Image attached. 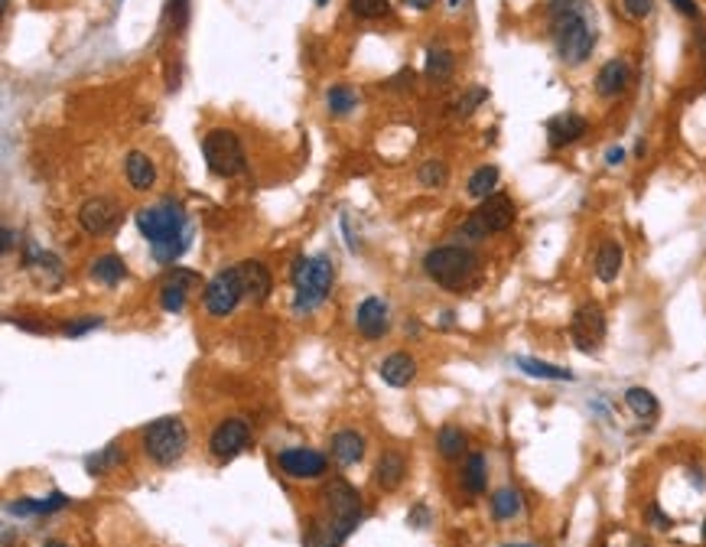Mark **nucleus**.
<instances>
[{
	"label": "nucleus",
	"instance_id": "obj_1",
	"mask_svg": "<svg viewBox=\"0 0 706 547\" xmlns=\"http://www.w3.org/2000/svg\"><path fill=\"white\" fill-rule=\"evenodd\" d=\"M137 232L153 244V258L160 264H173L189 244V215L180 203L147 205L134 215Z\"/></svg>",
	"mask_w": 706,
	"mask_h": 547
},
{
	"label": "nucleus",
	"instance_id": "obj_2",
	"mask_svg": "<svg viewBox=\"0 0 706 547\" xmlns=\"http://www.w3.org/2000/svg\"><path fill=\"white\" fill-rule=\"evenodd\" d=\"M479 271H482V261L465 244H440L424 254V274L449 294L472 287L479 281Z\"/></svg>",
	"mask_w": 706,
	"mask_h": 547
},
{
	"label": "nucleus",
	"instance_id": "obj_3",
	"mask_svg": "<svg viewBox=\"0 0 706 547\" xmlns=\"http://www.w3.org/2000/svg\"><path fill=\"white\" fill-rule=\"evenodd\" d=\"M293 310L296 313H313L316 306L323 304L335 281V267L329 261V254H313V258H296L293 261Z\"/></svg>",
	"mask_w": 706,
	"mask_h": 547
},
{
	"label": "nucleus",
	"instance_id": "obj_4",
	"mask_svg": "<svg viewBox=\"0 0 706 547\" xmlns=\"http://www.w3.org/2000/svg\"><path fill=\"white\" fill-rule=\"evenodd\" d=\"M189 446V430L182 417H157L143 427V453L153 466H173Z\"/></svg>",
	"mask_w": 706,
	"mask_h": 547
},
{
	"label": "nucleus",
	"instance_id": "obj_5",
	"mask_svg": "<svg viewBox=\"0 0 706 547\" xmlns=\"http://www.w3.org/2000/svg\"><path fill=\"white\" fill-rule=\"evenodd\" d=\"M550 30H554L556 56L566 65H583L595 50V33L586 23L583 13H564V17H550Z\"/></svg>",
	"mask_w": 706,
	"mask_h": 547
},
{
	"label": "nucleus",
	"instance_id": "obj_6",
	"mask_svg": "<svg viewBox=\"0 0 706 547\" xmlns=\"http://www.w3.org/2000/svg\"><path fill=\"white\" fill-rule=\"evenodd\" d=\"M515 222H518L515 199H511L508 193H498V189H495V193L488 196V199H482L479 209L465 219L463 235L465 238H472V242H482V238H488V235L508 232Z\"/></svg>",
	"mask_w": 706,
	"mask_h": 547
},
{
	"label": "nucleus",
	"instance_id": "obj_7",
	"mask_svg": "<svg viewBox=\"0 0 706 547\" xmlns=\"http://www.w3.org/2000/svg\"><path fill=\"white\" fill-rule=\"evenodd\" d=\"M202 157L209 163V170L222 180H232V176H242L248 160H244V147L242 137L228 127H215L202 137Z\"/></svg>",
	"mask_w": 706,
	"mask_h": 547
},
{
	"label": "nucleus",
	"instance_id": "obj_8",
	"mask_svg": "<svg viewBox=\"0 0 706 547\" xmlns=\"http://www.w3.org/2000/svg\"><path fill=\"white\" fill-rule=\"evenodd\" d=\"M323 508L326 518L333 521V528L342 537H349L362 521V496L358 489L349 486L345 479H329L323 489Z\"/></svg>",
	"mask_w": 706,
	"mask_h": 547
},
{
	"label": "nucleus",
	"instance_id": "obj_9",
	"mask_svg": "<svg viewBox=\"0 0 706 547\" xmlns=\"http://www.w3.org/2000/svg\"><path fill=\"white\" fill-rule=\"evenodd\" d=\"M244 300V284H242V271L238 267H225L219 271L205 284L202 290V306H205V313L215 316V320H222V316L234 313V306Z\"/></svg>",
	"mask_w": 706,
	"mask_h": 547
},
{
	"label": "nucleus",
	"instance_id": "obj_10",
	"mask_svg": "<svg viewBox=\"0 0 706 547\" xmlns=\"http://www.w3.org/2000/svg\"><path fill=\"white\" fill-rule=\"evenodd\" d=\"M605 326H609V320H605L602 306L579 304L573 320H570V339L579 352H595L605 343Z\"/></svg>",
	"mask_w": 706,
	"mask_h": 547
},
{
	"label": "nucleus",
	"instance_id": "obj_11",
	"mask_svg": "<svg viewBox=\"0 0 706 547\" xmlns=\"http://www.w3.org/2000/svg\"><path fill=\"white\" fill-rule=\"evenodd\" d=\"M248 443H251V427L244 424L242 417H225V420L215 424L212 436H209V453H212L219 463H228V459H234Z\"/></svg>",
	"mask_w": 706,
	"mask_h": 547
},
{
	"label": "nucleus",
	"instance_id": "obj_12",
	"mask_svg": "<svg viewBox=\"0 0 706 547\" xmlns=\"http://www.w3.org/2000/svg\"><path fill=\"white\" fill-rule=\"evenodd\" d=\"M124 212L121 205L108 199V196H91L88 203H81L79 209V225L81 232L95 235V238H104V235H111L118 225H121Z\"/></svg>",
	"mask_w": 706,
	"mask_h": 547
},
{
	"label": "nucleus",
	"instance_id": "obj_13",
	"mask_svg": "<svg viewBox=\"0 0 706 547\" xmlns=\"http://www.w3.org/2000/svg\"><path fill=\"white\" fill-rule=\"evenodd\" d=\"M277 466L290 479H319L329 469V459L310 446H290V450L277 453Z\"/></svg>",
	"mask_w": 706,
	"mask_h": 547
},
{
	"label": "nucleus",
	"instance_id": "obj_14",
	"mask_svg": "<svg viewBox=\"0 0 706 547\" xmlns=\"http://www.w3.org/2000/svg\"><path fill=\"white\" fill-rule=\"evenodd\" d=\"M199 277L196 271H186V267H173L170 277H166V284L160 290V306L166 313H182L186 310V300H189V290Z\"/></svg>",
	"mask_w": 706,
	"mask_h": 547
},
{
	"label": "nucleus",
	"instance_id": "obj_15",
	"mask_svg": "<svg viewBox=\"0 0 706 547\" xmlns=\"http://www.w3.org/2000/svg\"><path fill=\"white\" fill-rule=\"evenodd\" d=\"M355 326L365 339H381L391 329V320H388V304L381 297H368L358 304V313H355Z\"/></svg>",
	"mask_w": 706,
	"mask_h": 547
},
{
	"label": "nucleus",
	"instance_id": "obj_16",
	"mask_svg": "<svg viewBox=\"0 0 706 547\" xmlns=\"http://www.w3.org/2000/svg\"><path fill=\"white\" fill-rule=\"evenodd\" d=\"M407 476V456L401 450H384L374 463V486L381 492H394Z\"/></svg>",
	"mask_w": 706,
	"mask_h": 547
},
{
	"label": "nucleus",
	"instance_id": "obj_17",
	"mask_svg": "<svg viewBox=\"0 0 706 547\" xmlns=\"http://www.w3.org/2000/svg\"><path fill=\"white\" fill-rule=\"evenodd\" d=\"M238 271H242L244 297H248L251 304H264V300L271 297V287H273L271 267H267V264H261V261H244Z\"/></svg>",
	"mask_w": 706,
	"mask_h": 547
},
{
	"label": "nucleus",
	"instance_id": "obj_18",
	"mask_svg": "<svg viewBox=\"0 0 706 547\" xmlns=\"http://www.w3.org/2000/svg\"><path fill=\"white\" fill-rule=\"evenodd\" d=\"M628 79H632V69H628L625 59H609L595 75V91L602 98H618L622 91L628 89Z\"/></svg>",
	"mask_w": 706,
	"mask_h": 547
},
{
	"label": "nucleus",
	"instance_id": "obj_19",
	"mask_svg": "<svg viewBox=\"0 0 706 547\" xmlns=\"http://www.w3.org/2000/svg\"><path fill=\"white\" fill-rule=\"evenodd\" d=\"M586 134V121L579 118V114L566 112V114H556V118H550V124H547V141H550V147L554 150H560V147H566V143L579 141Z\"/></svg>",
	"mask_w": 706,
	"mask_h": 547
},
{
	"label": "nucleus",
	"instance_id": "obj_20",
	"mask_svg": "<svg viewBox=\"0 0 706 547\" xmlns=\"http://www.w3.org/2000/svg\"><path fill=\"white\" fill-rule=\"evenodd\" d=\"M381 378H384V385H391V388H407L411 381L417 378V362H414V355H407V352H391L388 358L381 362Z\"/></svg>",
	"mask_w": 706,
	"mask_h": 547
},
{
	"label": "nucleus",
	"instance_id": "obj_21",
	"mask_svg": "<svg viewBox=\"0 0 706 547\" xmlns=\"http://www.w3.org/2000/svg\"><path fill=\"white\" fill-rule=\"evenodd\" d=\"M622 264H625V248L622 242H602L599 244V251H595V277L602 281V284H612L618 274H622Z\"/></svg>",
	"mask_w": 706,
	"mask_h": 547
},
{
	"label": "nucleus",
	"instance_id": "obj_22",
	"mask_svg": "<svg viewBox=\"0 0 706 547\" xmlns=\"http://www.w3.org/2000/svg\"><path fill=\"white\" fill-rule=\"evenodd\" d=\"M124 176H127V182H131L137 193H147V189H153V182H157V163L147 153L134 150L124 160Z\"/></svg>",
	"mask_w": 706,
	"mask_h": 547
},
{
	"label": "nucleus",
	"instance_id": "obj_23",
	"mask_svg": "<svg viewBox=\"0 0 706 547\" xmlns=\"http://www.w3.org/2000/svg\"><path fill=\"white\" fill-rule=\"evenodd\" d=\"M365 456V436L358 430H339L333 436V459L339 466H355Z\"/></svg>",
	"mask_w": 706,
	"mask_h": 547
},
{
	"label": "nucleus",
	"instance_id": "obj_24",
	"mask_svg": "<svg viewBox=\"0 0 706 547\" xmlns=\"http://www.w3.org/2000/svg\"><path fill=\"white\" fill-rule=\"evenodd\" d=\"M488 512H492L495 521H511V518H518L525 512V496L515 486L495 489L492 498H488Z\"/></svg>",
	"mask_w": 706,
	"mask_h": 547
},
{
	"label": "nucleus",
	"instance_id": "obj_25",
	"mask_svg": "<svg viewBox=\"0 0 706 547\" xmlns=\"http://www.w3.org/2000/svg\"><path fill=\"white\" fill-rule=\"evenodd\" d=\"M485 486H488V459H485V453L472 450L463 459V489L465 496H482Z\"/></svg>",
	"mask_w": 706,
	"mask_h": 547
},
{
	"label": "nucleus",
	"instance_id": "obj_26",
	"mask_svg": "<svg viewBox=\"0 0 706 547\" xmlns=\"http://www.w3.org/2000/svg\"><path fill=\"white\" fill-rule=\"evenodd\" d=\"M91 281H98V284L104 287H118L127 277V264L118 258V254H101V258H95L88 267Z\"/></svg>",
	"mask_w": 706,
	"mask_h": 547
},
{
	"label": "nucleus",
	"instance_id": "obj_27",
	"mask_svg": "<svg viewBox=\"0 0 706 547\" xmlns=\"http://www.w3.org/2000/svg\"><path fill=\"white\" fill-rule=\"evenodd\" d=\"M345 537L333 528L329 518H310L306 521V531H303V547H339Z\"/></svg>",
	"mask_w": 706,
	"mask_h": 547
},
{
	"label": "nucleus",
	"instance_id": "obj_28",
	"mask_svg": "<svg viewBox=\"0 0 706 547\" xmlns=\"http://www.w3.org/2000/svg\"><path fill=\"white\" fill-rule=\"evenodd\" d=\"M436 450H440V456L443 459H449V463H456L459 456L469 453V434H465L463 427L456 424H446L440 434H436Z\"/></svg>",
	"mask_w": 706,
	"mask_h": 547
},
{
	"label": "nucleus",
	"instance_id": "obj_29",
	"mask_svg": "<svg viewBox=\"0 0 706 547\" xmlns=\"http://www.w3.org/2000/svg\"><path fill=\"white\" fill-rule=\"evenodd\" d=\"M515 365L531 378H544V381H573V372L564 368V365H550V362H541V358H515Z\"/></svg>",
	"mask_w": 706,
	"mask_h": 547
},
{
	"label": "nucleus",
	"instance_id": "obj_30",
	"mask_svg": "<svg viewBox=\"0 0 706 547\" xmlns=\"http://www.w3.org/2000/svg\"><path fill=\"white\" fill-rule=\"evenodd\" d=\"M465 189H469V196L472 199H488V196L498 189V166H492V163H485V166H479V170L469 176V182H465Z\"/></svg>",
	"mask_w": 706,
	"mask_h": 547
},
{
	"label": "nucleus",
	"instance_id": "obj_31",
	"mask_svg": "<svg viewBox=\"0 0 706 547\" xmlns=\"http://www.w3.org/2000/svg\"><path fill=\"white\" fill-rule=\"evenodd\" d=\"M118 463H124V446L111 443V446H104L101 453H91L88 459H85V473H88V476H104V473H111Z\"/></svg>",
	"mask_w": 706,
	"mask_h": 547
},
{
	"label": "nucleus",
	"instance_id": "obj_32",
	"mask_svg": "<svg viewBox=\"0 0 706 547\" xmlns=\"http://www.w3.org/2000/svg\"><path fill=\"white\" fill-rule=\"evenodd\" d=\"M453 69H456V56L449 50L434 46V50L426 52V75L434 81H446L453 75Z\"/></svg>",
	"mask_w": 706,
	"mask_h": 547
},
{
	"label": "nucleus",
	"instance_id": "obj_33",
	"mask_svg": "<svg viewBox=\"0 0 706 547\" xmlns=\"http://www.w3.org/2000/svg\"><path fill=\"white\" fill-rule=\"evenodd\" d=\"M625 404H628V411L638 417H655L657 414V397L651 395L648 388H628Z\"/></svg>",
	"mask_w": 706,
	"mask_h": 547
},
{
	"label": "nucleus",
	"instance_id": "obj_34",
	"mask_svg": "<svg viewBox=\"0 0 706 547\" xmlns=\"http://www.w3.org/2000/svg\"><path fill=\"white\" fill-rule=\"evenodd\" d=\"M326 102H329V112L333 114H349L358 104V91L349 89V85H333L329 95H326Z\"/></svg>",
	"mask_w": 706,
	"mask_h": 547
},
{
	"label": "nucleus",
	"instance_id": "obj_35",
	"mask_svg": "<svg viewBox=\"0 0 706 547\" xmlns=\"http://www.w3.org/2000/svg\"><path fill=\"white\" fill-rule=\"evenodd\" d=\"M349 11L358 20H381L391 13V0H349Z\"/></svg>",
	"mask_w": 706,
	"mask_h": 547
},
{
	"label": "nucleus",
	"instance_id": "obj_36",
	"mask_svg": "<svg viewBox=\"0 0 706 547\" xmlns=\"http://www.w3.org/2000/svg\"><path fill=\"white\" fill-rule=\"evenodd\" d=\"M417 180H420V186H426V189H440V186L449 180V170H446L443 160H426V163H420Z\"/></svg>",
	"mask_w": 706,
	"mask_h": 547
},
{
	"label": "nucleus",
	"instance_id": "obj_37",
	"mask_svg": "<svg viewBox=\"0 0 706 547\" xmlns=\"http://www.w3.org/2000/svg\"><path fill=\"white\" fill-rule=\"evenodd\" d=\"M485 98H488V89H482V85H472V89L463 95V102H459V114H463V118H465V114H472L475 108L485 102Z\"/></svg>",
	"mask_w": 706,
	"mask_h": 547
},
{
	"label": "nucleus",
	"instance_id": "obj_38",
	"mask_svg": "<svg viewBox=\"0 0 706 547\" xmlns=\"http://www.w3.org/2000/svg\"><path fill=\"white\" fill-rule=\"evenodd\" d=\"M166 17H170L173 30H182V27H186V20H189V0H170V11H166Z\"/></svg>",
	"mask_w": 706,
	"mask_h": 547
},
{
	"label": "nucleus",
	"instance_id": "obj_39",
	"mask_svg": "<svg viewBox=\"0 0 706 547\" xmlns=\"http://www.w3.org/2000/svg\"><path fill=\"white\" fill-rule=\"evenodd\" d=\"M65 505H69V498L62 492H52L50 498H36V515H52V512H59Z\"/></svg>",
	"mask_w": 706,
	"mask_h": 547
},
{
	"label": "nucleus",
	"instance_id": "obj_40",
	"mask_svg": "<svg viewBox=\"0 0 706 547\" xmlns=\"http://www.w3.org/2000/svg\"><path fill=\"white\" fill-rule=\"evenodd\" d=\"M622 4H625V13L632 20H645L655 11V0H622Z\"/></svg>",
	"mask_w": 706,
	"mask_h": 547
},
{
	"label": "nucleus",
	"instance_id": "obj_41",
	"mask_svg": "<svg viewBox=\"0 0 706 547\" xmlns=\"http://www.w3.org/2000/svg\"><path fill=\"white\" fill-rule=\"evenodd\" d=\"M550 17H564V13H583V0H547Z\"/></svg>",
	"mask_w": 706,
	"mask_h": 547
},
{
	"label": "nucleus",
	"instance_id": "obj_42",
	"mask_svg": "<svg viewBox=\"0 0 706 547\" xmlns=\"http://www.w3.org/2000/svg\"><path fill=\"white\" fill-rule=\"evenodd\" d=\"M101 320H95V316H88V320H75V323H62V333L65 335H85L91 333V329H98Z\"/></svg>",
	"mask_w": 706,
	"mask_h": 547
},
{
	"label": "nucleus",
	"instance_id": "obj_43",
	"mask_svg": "<svg viewBox=\"0 0 706 547\" xmlns=\"http://www.w3.org/2000/svg\"><path fill=\"white\" fill-rule=\"evenodd\" d=\"M671 4H674L677 13H684L687 20H696V17H700V7H696V0H671Z\"/></svg>",
	"mask_w": 706,
	"mask_h": 547
},
{
	"label": "nucleus",
	"instance_id": "obj_44",
	"mask_svg": "<svg viewBox=\"0 0 706 547\" xmlns=\"http://www.w3.org/2000/svg\"><path fill=\"white\" fill-rule=\"evenodd\" d=\"M648 521H651V525H657V528H671V525H674V521H671V518L661 512V505L648 508Z\"/></svg>",
	"mask_w": 706,
	"mask_h": 547
},
{
	"label": "nucleus",
	"instance_id": "obj_45",
	"mask_svg": "<svg viewBox=\"0 0 706 547\" xmlns=\"http://www.w3.org/2000/svg\"><path fill=\"white\" fill-rule=\"evenodd\" d=\"M403 7H411V11H430L434 0H403Z\"/></svg>",
	"mask_w": 706,
	"mask_h": 547
},
{
	"label": "nucleus",
	"instance_id": "obj_46",
	"mask_svg": "<svg viewBox=\"0 0 706 547\" xmlns=\"http://www.w3.org/2000/svg\"><path fill=\"white\" fill-rule=\"evenodd\" d=\"M411 525H426V505H417V512H414V518H411Z\"/></svg>",
	"mask_w": 706,
	"mask_h": 547
},
{
	"label": "nucleus",
	"instance_id": "obj_47",
	"mask_svg": "<svg viewBox=\"0 0 706 547\" xmlns=\"http://www.w3.org/2000/svg\"><path fill=\"white\" fill-rule=\"evenodd\" d=\"M13 251V232L11 228H4V254H11Z\"/></svg>",
	"mask_w": 706,
	"mask_h": 547
},
{
	"label": "nucleus",
	"instance_id": "obj_48",
	"mask_svg": "<svg viewBox=\"0 0 706 547\" xmlns=\"http://www.w3.org/2000/svg\"><path fill=\"white\" fill-rule=\"evenodd\" d=\"M622 157H625V150H618V147H616V150L605 153V163H622Z\"/></svg>",
	"mask_w": 706,
	"mask_h": 547
},
{
	"label": "nucleus",
	"instance_id": "obj_49",
	"mask_svg": "<svg viewBox=\"0 0 706 547\" xmlns=\"http://www.w3.org/2000/svg\"><path fill=\"white\" fill-rule=\"evenodd\" d=\"M42 547H69V544H62V541H46Z\"/></svg>",
	"mask_w": 706,
	"mask_h": 547
},
{
	"label": "nucleus",
	"instance_id": "obj_50",
	"mask_svg": "<svg viewBox=\"0 0 706 547\" xmlns=\"http://www.w3.org/2000/svg\"><path fill=\"white\" fill-rule=\"evenodd\" d=\"M632 547H651V544H648V541H641V537H638V541H632Z\"/></svg>",
	"mask_w": 706,
	"mask_h": 547
},
{
	"label": "nucleus",
	"instance_id": "obj_51",
	"mask_svg": "<svg viewBox=\"0 0 706 547\" xmlns=\"http://www.w3.org/2000/svg\"><path fill=\"white\" fill-rule=\"evenodd\" d=\"M700 537H703V544H706V518H703V531H700Z\"/></svg>",
	"mask_w": 706,
	"mask_h": 547
},
{
	"label": "nucleus",
	"instance_id": "obj_52",
	"mask_svg": "<svg viewBox=\"0 0 706 547\" xmlns=\"http://www.w3.org/2000/svg\"><path fill=\"white\" fill-rule=\"evenodd\" d=\"M508 547H534V544H508Z\"/></svg>",
	"mask_w": 706,
	"mask_h": 547
},
{
	"label": "nucleus",
	"instance_id": "obj_53",
	"mask_svg": "<svg viewBox=\"0 0 706 547\" xmlns=\"http://www.w3.org/2000/svg\"><path fill=\"white\" fill-rule=\"evenodd\" d=\"M316 4H319V7H326V4H329V0H316Z\"/></svg>",
	"mask_w": 706,
	"mask_h": 547
},
{
	"label": "nucleus",
	"instance_id": "obj_54",
	"mask_svg": "<svg viewBox=\"0 0 706 547\" xmlns=\"http://www.w3.org/2000/svg\"><path fill=\"white\" fill-rule=\"evenodd\" d=\"M456 4H459V0H449V7H456Z\"/></svg>",
	"mask_w": 706,
	"mask_h": 547
}]
</instances>
